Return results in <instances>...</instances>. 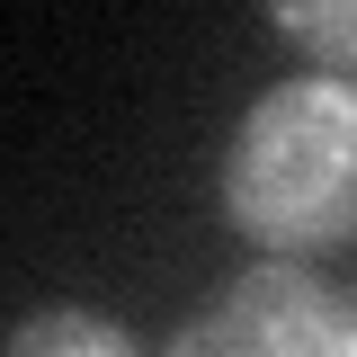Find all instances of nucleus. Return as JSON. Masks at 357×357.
I'll return each instance as SVG.
<instances>
[{"mask_svg":"<svg viewBox=\"0 0 357 357\" xmlns=\"http://www.w3.org/2000/svg\"><path fill=\"white\" fill-rule=\"evenodd\" d=\"M223 215L286 259L357 241V81L295 72L259 89L223 143Z\"/></svg>","mask_w":357,"mask_h":357,"instance_id":"nucleus-1","label":"nucleus"},{"mask_svg":"<svg viewBox=\"0 0 357 357\" xmlns=\"http://www.w3.org/2000/svg\"><path fill=\"white\" fill-rule=\"evenodd\" d=\"M170 357H357V304L304 268H250L170 340Z\"/></svg>","mask_w":357,"mask_h":357,"instance_id":"nucleus-2","label":"nucleus"},{"mask_svg":"<svg viewBox=\"0 0 357 357\" xmlns=\"http://www.w3.org/2000/svg\"><path fill=\"white\" fill-rule=\"evenodd\" d=\"M0 357H134V331L89 304H45L0 340Z\"/></svg>","mask_w":357,"mask_h":357,"instance_id":"nucleus-3","label":"nucleus"},{"mask_svg":"<svg viewBox=\"0 0 357 357\" xmlns=\"http://www.w3.org/2000/svg\"><path fill=\"white\" fill-rule=\"evenodd\" d=\"M268 27L295 36V45H312L321 63H349L357 72V0H277Z\"/></svg>","mask_w":357,"mask_h":357,"instance_id":"nucleus-4","label":"nucleus"}]
</instances>
